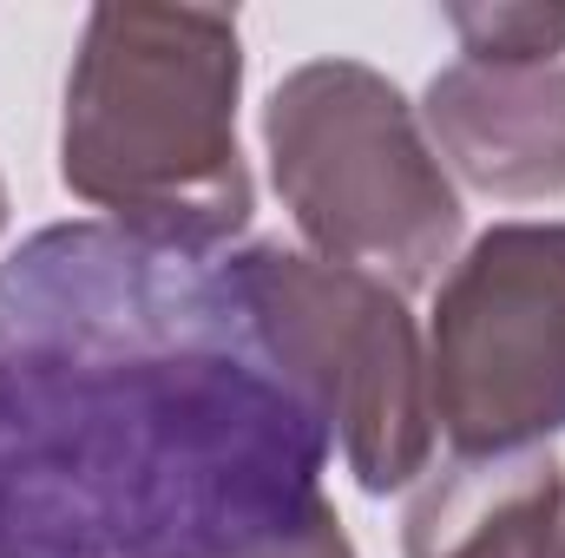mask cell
Wrapping results in <instances>:
<instances>
[{
    "instance_id": "cell-1",
    "label": "cell",
    "mask_w": 565,
    "mask_h": 558,
    "mask_svg": "<svg viewBox=\"0 0 565 558\" xmlns=\"http://www.w3.org/2000/svg\"><path fill=\"white\" fill-rule=\"evenodd\" d=\"M329 447L224 257L46 224L0 264V558H257Z\"/></svg>"
},
{
    "instance_id": "cell-2",
    "label": "cell",
    "mask_w": 565,
    "mask_h": 558,
    "mask_svg": "<svg viewBox=\"0 0 565 558\" xmlns=\"http://www.w3.org/2000/svg\"><path fill=\"white\" fill-rule=\"evenodd\" d=\"M237 99V13L106 0L66 73L60 184L139 244L217 257L257 211Z\"/></svg>"
},
{
    "instance_id": "cell-3",
    "label": "cell",
    "mask_w": 565,
    "mask_h": 558,
    "mask_svg": "<svg viewBox=\"0 0 565 558\" xmlns=\"http://www.w3.org/2000/svg\"><path fill=\"white\" fill-rule=\"evenodd\" d=\"M264 151L309 257L427 289L460 244V191L408 93L362 60H309L264 106Z\"/></svg>"
},
{
    "instance_id": "cell-4",
    "label": "cell",
    "mask_w": 565,
    "mask_h": 558,
    "mask_svg": "<svg viewBox=\"0 0 565 558\" xmlns=\"http://www.w3.org/2000/svg\"><path fill=\"white\" fill-rule=\"evenodd\" d=\"M257 342L329 420L362 493H402L427 473L434 401H427V342L395 282L289 250L250 244L224 257Z\"/></svg>"
},
{
    "instance_id": "cell-5",
    "label": "cell",
    "mask_w": 565,
    "mask_h": 558,
    "mask_svg": "<svg viewBox=\"0 0 565 558\" xmlns=\"http://www.w3.org/2000/svg\"><path fill=\"white\" fill-rule=\"evenodd\" d=\"M427 401L454 453H526L565 433V224H493L440 277Z\"/></svg>"
},
{
    "instance_id": "cell-6",
    "label": "cell",
    "mask_w": 565,
    "mask_h": 558,
    "mask_svg": "<svg viewBox=\"0 0 565 558\" xmlns=\"http://www.w3.org/2000/svg\"><path fill=\"white\" fill-rule=\"evenodd\" d=\"M427 144L487 197H565V66H440L422 99Z\"/></svg>"
},
{
    "instance_id": "cell-7",
    "label": "cell",
    "mask_w": 565,
    "mask_h": 558,
    "mask_svg": "<svg viewBox=\"0 0 565 558\" xmlns=\"http://www.w3.org/2000/svg\"><path fill=\"white\" fill-rule=\"evenodd\" d=\"M565 519L559 453H454L402 513V558H546Z\"/></svg>"
},
{
    "instance_id": "cell-8",
    "label": "cell",
    "mask_w": 565,
    "mask_h": 558,
    "mask_svg": "<svg viewBox=\"0 0 565 558\" xmlns=\"http://www.w3.org/2000/svg\"><path fill=\"white\" fill-rule=\"evenodd\" d=\"M447 26L480 66H559L565 53V0H454Z\"/></svg>"
},
{
    "instance_id": "cell-9",
    "label": "cell",
    "mask_w": 565,
    "mask_h": 558,
    "mask_svg": "<svg viewBox=\"0 0 565 558\" xmlns=\"http://www.w3.org/2000/svg\"><path fill=\"white\" fill-rule=\"evenodd\" d=\"M257 558H355V546H349V533H342V513L329 506V500H316L282 539H270Z\"/></svg>"
},
{
    "instance_id": "cell-10",
    "label": "cell",
    "mask_w": 565,
    "mask_h": 558,
    "mask_svg": "<svg viewBox=\"0 0 565 558\" xmlns=\"http://www.w3.org/2000/svg\"><path fill=\"white\" fill-rule=\"evenodd\" d=\"M546 558H565V519H559V533H553V552Z\"/></svg>"
},
{
    "instance_id": "cell-11",
    "label": "cell",
    "mask_w": 565,
    "mask_h": 558,
    "mask_svg": "<svg viewBox=\"0 0 565 558\" xmlns=\"http://www.w3.org/2000/svg\"><path fill=\"white\" fill-rule=\"evenodd\" d=\"M0 230H7V178H0Z\"/></svg>"
}]
</instances>
